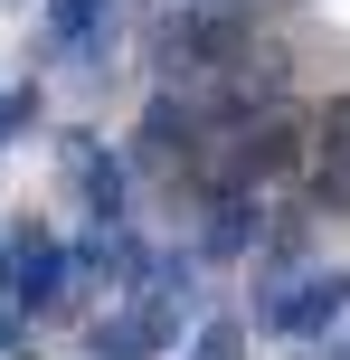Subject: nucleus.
Here are the masks:
<instances>
[{
	"mask_svg": "<svg viewBox=\"0 0 350 360\" xmlns=\"http://www.w3.org/2000/svg\"><path fill=\"white\" fill-rule=\"evenodd\" d=\"M189 304H199V275H189V256H152V275L133 285V304L95 323V360H161L170 342H180Z\"/></svg>",
	"mask_w": 350,
	"mask_h": 360,
	"instance_id": "1",
	"label": "nucleus"
},
{
	"mask_svg": "<svg viewBox=\"0 0 350 360\" xmlns=\"http://www.w3.org/2000/svg\"><path fill=\"white\" fill-rule=\"evenodd\" d=\"M0 285L19 294V313H67L76 304V247L48 228V218H19L10 237H0Z\"/></svg>",
	"mask_w": 350,
	"mask_h": 360,
	"instance_id": "2",
	"label": "nucleus"
},
{
	"mask_svg": "<svg viewBox=\"0 0 350 360\" xmlns=\"http://www.w3.org/2000/svg\"><path fill=\"white\" fill-rule=\"evenodd\" d=\"M341 313H350V266H313V275H294V285L265 294V332H284V342H313Z\"/></svg>",
	"mask_w": 350,
	"mask_h": 360,
	"instance_id": "3",
	"label": "nucleus"
},
{
	"mask_svg": "<svg viewBox=\"0 0 350 360\" xmlns=\"http://www.w3.org/2000/svg\"><path fill=\"white\" fill-rule=\"evenodd\" d=\"M57 162H67V190H76V209H86L95 228H123V162H114L95 133H67Z\"/></svg>",
	"mask_w": 350,
	"mask_h": 360,
	"instance_id": "4",
	"label": "nucleus"
},
{
	"mask_svg": "<svg viewBox=\"0 0 350 360\" xmlns=\"http://www.w3.org/2000/svg\"><path fill=\"white\" fill-rule=\"evenodd\" d=\"M105 29H114V0H48V48L95 67L105 57Z\"/></svg>",
	"mask_w": 350,
	"mask_h": 360,
	"instance_id": "5",
	"label": "nucleus"
},
{
	"mask_svg": "<svg viewBox=\"0 0 350 360\" xmlns=\"http://www.w3.org/2000/svg\"><path fill=\"white\" fill-rule=\"evenodd\" d=\"M189 152H199V114H189L180 95H152V114H142V162H152V171H180Z\"/></svg>",
	"mask_w": 350,
	"mask_h": 360,
	"instance_id": "6",
	"label": "nucleus"
},
{
	"mask_svg": "<svg viewBox=\"0 0 350 360\" xmlns=\"http://www.w3.org/2000/svg\"><path fill=\"white\" fill-rule=\"evenodd\" d=\"M246 237H256V199H246V180H227V190L208 199V228H199V247H208V256H237Z\"/></svg>",
	"mask_w": 350,
	"mask_h": 360,
	"instance_id": "7",
	"label": "nucleus"
},
{
	"mask_svg": "<svg viewBox=\"0 0 350 360\" xmlns=\"http://www.w3.org/2000/svg\"><path fill=\"white\" fill-rule=\"evenodd\" d=\"M322 143H332V152H322V180H313V190H322V209H350V95L332 105Z\"/></svg>",
	"mask_w": 350,
	"mask_h": 360,
	"instance_id": "8",
	"label": "nucleus"
},
{
	"mask_svg": "<svg viewBox=\"0 0 350 360\" xmlns=\"http://www.w3.org/2000/svg\"><path fill=\"white\" fill-rule=\"evenodd\" d=\"M180 360H246V323H227V313H208L199 332H189Z\"/></svg>",
	"mask_w": 350,
	"mask_h": 360,
	"instance_id": "9",
	"label": "nucleus"
},
{
	"mask_svg": "<svg viewBox=\"0 0 350 360\" xmlns=\"http://www.w3.org/2000/svg\"><path fill=\"white\" fill-rule=\"evenodd\" d=\"M38 124V86H0V152H10V133Z\"/></svg>",
	"mask_w": 350,
	"mask_h": 360,
	"instance_id": "10",
	"label": "nucleus"
},
{
	"mask_svg": "<svg viewBox=\"0 0 350 360\" xmlns=\"http://www.w3.org/2000/svg\"><path fill=\"white\" fill-rule=\"evenodd\" d=\"M19 351H29V313H19V294L0 285V360H19Z\"/></svg>",
	"mask_w": 350,
	"mask_h": 360,
	"instance_id": "11",
	"label": "nucleus"
},
{
	"mask_svg": "<svg viewBox=\"0 0 350 360\" xmlns=\"http://www.w3.org/2000/svg\"><path fill=\"white\" fill-rule=\"evenodd\" d=\"M341 360H350V332H341Z\"/></svg>",
	"mask_w": 350,
	"mask_h": 360,
	"instance_id": "12",
	"label": "nucleus"
}]
</instances>
